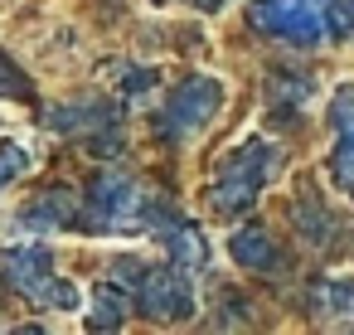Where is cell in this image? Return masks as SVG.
I'll use <instances>...</instances> for the list:
<instances>
[{
    "mask_svg": "<svg viewBox=\"0 0 354 335\" xmlns=\"http://www.w3.org/2000/svg\"><path fill=\"white\" fill-rule=\"evenodd\" d=\"M160 209L165 204L151 199V190L136 175H127L117 165H102V170H93V180H88L83 199H78V228L83 233H112V238L151 233Z\"/></svg>",
    "mask_w": 354,
    "mask_h": 335,
    "instance_id": "obj_1",
    "label": "cell"
},
{
    "mask_svg": "<svg viewBox=\"0 0 354 335\" xmlns=\"http://www.w3.org/2000/svg\"><path fill=\"white\" fill-rule=\"evenodd\" d=\"M248 25L262 30L267 39L320 49L354 30V0H252Z\"/></svg>",
    "mask_w": 354,
    "mask_h": 335,
    "instance_id": "obj_2",
    "label": "cell"
},
{
    "mask_svg": "<svg viewBox=\"0 0 354 335\" xmlns=\"http://www.w3.org/2000/svg\"><path fill=\"white\" fill-rule=\"evenodd\" d=\"M107 277L117 287L131 291L136 311H146L151 320L160 325H175V320H189L194 316V272L180 267V262H146V257H117L107 267Z\"/></svg>",
    "mask_w": 354,
    "mask_h": 335,
    "instance_id": "obj_3",
    "label": "cell"
},
{
    "mask_svg": "<svg viewBox=\"0 0 354 335\" xmlns=\"http://www.w3.org/2000/svg\"><path fill=\"white\" fill-rule=\"evenodd\" d=\"M277 170H281V146H277V141H267V136L238 141V146L218 161V170H214V180H209V209L223 214V219L248 214V209L257 204V194L272 185Z\"/></svg>",
    "mask_w": 354,
    "mask_h": 335,
    "instance_id": "obj_4",
    "label": "cell"
},
{
    "mask_svg": "<svg viewBox=\"0 0 354 335\" xmlns=\"http://www.w3.org/2000/svg\"><path fill=\"white\" fill-rule=\"evenodd\" d=\"M0 282H6L15 296L44 306V311H78L83 291L73 277H64L54 267V253L44 243H15V248H0Z\"/></svg>",
    "mask_w": 354,
    "mask_h": 335,
    "instance_id": "obj_5",
    "label": "cell"
},
{
    "mask_svg": "<svg viewBox=\"0 0 354 335\" xmlns=\"http://www.w3.org/2000/svg\"><path fill=\"white\" fill-rule=\"evenodd\" d=\"M218 107H223V83L209 78V73H194V78H185V83L170 88V98L160 102L156 132H160V141L185 146V141H194L218 117Z\"/></svg>",
    "mask_w": 354,
    "mask_h": 335,
    "instance_id": "obj_6",
    "label": "cell"
},
{
    "mask_svg": "<svg viewBox=\"0 0 354 335\" xmlns=\"http://www.w3.org/2000/svg\"><path fill=\"white\" fill-rule=\"evenodd\" d=\"M151 238L165 248L170 262H180V267H189V272H199V267L209 262V243H204V233H199L189 219H180L175 209H160V214H156Z\"/></svg>",
    "mask_w": 354,
    "mask_h": 335,
    "instance_id": "obj_7",
    "label": "cell"
},
{
    "mask_svg": "<svg viewBox=\"0 0 354 335\" xmlns=\"http://www.w3.org/2000/svg\"><path fill=\"white\" fill-rule=\"evenodd\" d=\"M330 127H335L330 175H335V185L354 199V83H344V88L330 98Z\"/></svg>",
    "mask_w": 354,
    "mask_h": 335,
    "instance_id": "obj_8",
    "label": "cell"
},
{
    "mask_svg": "<svg viewBox=\"0 0 354 335\" xmlns=\"http://www.w3.org/2000/svg\"><path fill=\"white\" fill-rule=\"evenodd\" d=\"M228 253H233V262L248 267V272H272V267L281 262V253H277V243H272V233H267L262 224H243V228L228 238Z\"/></svg>",
    "mask_w": 354,
    "mask_h": 335,
    "instance_id": "obj_9",
    "label": "cell"
},
{
    "mask_svg": "<svg viewBox=\"0 0 354 335\" xmlns=\"http://www.w3.org/2000/svg\"><path fill=\"white\" fill-rule=\"evenodd\" d=\"M20 224H25L30 233H54V228L78 224V204H73L68 190H49V194H39V199L20 214Z\"/></svg>",
    "mask_w": 354,
    "mask_h": 335,
    "instance_id": "obj_10",
    "label": "cell"
},
{
    "mask_svg": "<svg viewBox=\"0 0 354 335\" xmlns=\"http://www.w3.org/2000/svg\"><path fill=\"white\" fill-rule=\"evenodd\" d=\"M136 301H131V291L127 287H117L112 277L88 296V325L93 330H122V320H127V311H131Z\"/></svg>",
    "mask_w": 354,
    "mask_h": 335,
    "instance_id": "obj_11",
    "label": "cell"
},
{
    "mask_svg": "<svg viewBox=\"0 0 354 335\" xmlns=\"http://www.w3.org/2000/svg\"><path fill=\"white\" fill-rule=\"evenodd\" d=\"M49 127H54V132H68V136H88V132L107 136V127H112V107H102V102L59 107V112H49Z\"/></svg>",
    "mask_w": 354,
    "mask_h": 335,
    "instance_id": "obj_12",
    "label": "cell"
},
{
    "mask_svg": "<svg viewBox=\"0 0 354 335\" xmlns=\"http://www.w3.org/2000/svg\"><path fill=\"white\" fill-rule=\"evenodd\" d=\"M310 306L320 320H354V282L349 277H325L310 291Z\"/></svg>",
    "mask_w": 354,
    "mask_h": 335,
    "instance_id": "obj_13",
    "label": "cell"
},
{
    "mask_svg": "<svg viewBox=\"0 0 354 335\" xmlns=\"http://www.w3.org/2000/svg\"><path fill=\"white\" fill-rule=\"evenodd\" d=\"M35 170V146L30 141H0V194L15 180H25Z\"/></svg>",
    "mask_w": 354,
    "mask_h": 335,
    "instance_id": "obj_14",
    "label": "cell"
},
{
    "mask_svg": "<svg viewBox=\"0 0 354 335\" xmlns=\"http://www.w3.org/2000/svg\"><path fill=\"white\" fill-rule=\"evenodd\" d=\"M296 228H301V238H306V243H315V248H320V243H330L335 219H330L325 209H315L310 199H301V204H296Z\"/></svg>",
    "mask_w": 354,
    "mask_h": 335,
    "instance_id": "obj_15",
    "label": "cell"
},
{
    "mask_svg": "<svg viewBox=\"0 0 354 335\" xmlns=\"http://www.w3.org/2000/svg\"><path fill=\"white\" fill-rule=\"evenodd\" d=\"M272 98L281 112H296L306 98H310V78H296V73H272Z\"/></svg>",
    "mask_w": 354,
    "mask_h": 335,
    "instance_id": "obj_16",
    "label": "cell"
},
{
    "mask_svg": "<svg viewBox=\"0 0 354 335\" xmlns=\"http://www.w3.org/2000/svg\"><path fill=\"white\" fill-rule=\"evenodd\" d=\"M0 98H10V102H25L30 98V83H25V73L0 54Z\"/></svg>",
    "mask_w": 354,
    "mask_h": 335,
    "instance_id": "obj_17",
    "label": "cell"
},
{
    "mask_svg": "<svg viewBox=\"0 0 354 335\" xmlns=\"http://www.w3.org/2000/svg\"><path fill=\"white\" fill-rule=\"evenodd\" d=\"M185 6H194V10H223L228 0H185Z\"/></svg>",
    "mask_w": 354,
    "mask_h": 335,
    "instance_id": "obj_18",
    "label": "cell"
}]
</instances>
